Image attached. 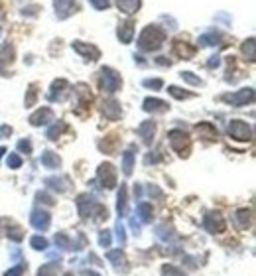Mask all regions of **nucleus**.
<instances>
[{"label": "nucleus", "mask_w": 256, "mask_h": 276, "mask_svg": "<svg viewBox=\"0 0 256 276\" xmlns=\"http://www.w3.org/2000/svg\"><path fill=\"white\" fill-rule=\"evenodd\" d=\"M53 122V110L48 107H42L40 110H36L32 116H30V124L32 126H46Z\"/></svg>", "instance_id": "obj_13"}, {"label": "nucleus", "mask_w": 256, "mask_h": 276, "mask_svg": "<svg viewBox=\"0 0 256 276\" xmlns=\"http://www.w3.org/2000/svg\"><path fill=\"white\" fill-rule=\"evenodd\" d=\"M69 91H71V85L65 81V79H57V81H53L50 87V93H48V99L50 101H63L67 95H69Z\"/></svg>", "instance_id": "obj_6"}, {"label": "nucleus", "mask_w": 256, "mask_h": 276, "mask_svg": "<svg viewBox=\"0 0 256 276\" xmlns=\"http://www.w3.org/2000/svg\"><path fill=\"white\" fill-rule=\"evenodd\" d=\"M55 245H57V249H61V251H71V247H73V243H71V239L65 235V233H57L55 235Z\"/></svg>", "instance_id": "obj_32"}, {"label": "nucleus", "mask_w": 256, "mask_h": 276, "mask_svg": "<svg viewBox=\"0 0 256 276\" xmlns=\"http://www.w3.org/2000/svg\"><path fill=\"white\" fill-rule=\"evenodd\" d=\"M95 199L89 195V193H81L79 197H77V209H79V215L83 217V219H87L91 213H93V209H95Z\"/></svg>", "instance_id": "obj_12"}, {"label": "nucleus", "mask_w": 256, "mask_h": 276, "mask_svg": "<svg viewBox=\"0 0 256 276\" xmlns=\"http://www.w3.org/2000/svg\"><path fill=\"white\" fill-rule=\"evenodd\" d=\"M203 227L209 233H223L225 231V219L219 213H207L203 219Z\"/></svg>", "instance_id": "obj_11"}, {"label": "nucleus", "mask_w": 256, "mask_h": 276, "mask_svg": "<svg viewBox=\"0 0 256 276\" xmlns=\"http://www.w3.org/2000/svg\"><path fill=\"white\" fill-rule=\"evenodd\" d=\"M130 227H132V231H134V233H136V235H138V233H140V221L136 219V213H134V217H132V219H130Z\"/></svg>", "instance_id": "obj_50"}, {"label": "nucleus", "mask_w": 256, "mask_h": 276, "mask_svg": "<svg viewBox=\"0 0 256 276\" xmlns=\"http://www.w3.org/2000/svg\"><path fill=\"white\" fill-rule=\"evenodd\" d=\"M110 243H112V235H110V231H101V233H99V245L104 247V249H108Z\"/></svg>", "instance_id": "obj_39"}, {"label": "nucleus", "mask_w": 256, "mask_h": 276, "mask_svg": "<svg viewBox=\"0 0 256 276\" xmlns=\"http://www.w3.org/2000/svg\"><path fill=\"white\" fill-rule=\"evenodd\" d=\"M59 164H61V160H59V156H57L55 152L46 150V152L42 154V166H46V168H50V170H55V168H59Z\"/></svg>", "instance_id": "obj_29"}, {"label": "nucleus", "mask_w": 256, "mask_h": 276, "mask_svg": "<svg viewBox=\"0 0 256 276\" xmlns=\"http://www.w3.org/2000/svg\"><path fill=\"white\" fill-rule=\"evenodd\" d=\"M106 259H108L116 269L126 271V259H124V255H122L120 249H116V251H108V253H106Z\"/></svg>", "instance_id": "obj_24"}, {"label": "nucleus", "mask_w": 256, "mask_h": 276, "mask_svg": "<svg viewBox=\"0 0 256 276\" xmlns=\"http://www.w3.org/2000/svg\"><path fill=\"white\" fill-rule=\"evenodd\" d=\"M136 213H138V217H140L142 223H150V221H152V215H154V209L150 203L140 201V203L136 205Z\"/></svg>", "instance_id": "obj_25"}, {"label": "nucleus", "mask_w": 256, "mask_h": 276, "mask_svg": "<svg viewBox=\"0 0 256 276\" xmlns=\"http://www.w3.org/2000/svg\"><path fill=\"white\" fill-rule=\"evenodd\" d=\"M219 63H221V57H219V55H213V57H209V61H207L209 67H219Z\"/></svg>", "instance_id": "obj_51"}, {"label": "nucleus", "mask_w": 256, "mask_h": 276, "mask_svg": "<svg viewBox=\"0 0 256 276\" xmlns=\"http://www.w3.org/2000/svg\"><path fill=\"white\" fill-rule=\"evenodd\" d=\"M2 154H6V148H0V158H2Z\"/></svg>", "instance_id": "obj_56"}, {"label": "nucleus", "mask_w": 256, "mask_h": 276, "mask_svg": "<svg viewBox=\"0 0 256 276\" xmlns=\"http://www.w3.org/2000/svg\"><path fill=\"white\" fill-rule=\"evenodd\" d=\"M195 130H197V134L205 138V140H215L217 138V128L211 124V122H199L197 126H195Z\"/></svg>", "instance_id": "obj_22"}, {"label": "nucleus", "mask_w": 256, "mask_h": 276, "mask_svg": "<svg viewBox=\"0 0 256 276\" xmlns=\"http://www.w3.org/2000/svg\"><path fill=\"white\" fill-rule=\"evenodd\" d=\"M6 164H8V168L16 170V168H20V166H22V158H20L18 154H8V160H6Z\"/></svg>", "instance_id": "obj_41"}, {"label": "nucleus", "mask_w": 256, "mask_h": 276, "mask_svg": "<svg viewBox=\"0 0 256 276\" xmlns=\"http://www.w3.org/2000/svg\"><path fill=\"white\" fill-rule=\"evenodd\" d=\"M162 158L158 156V152H148V156H146V164H158Z\"/></svg>", "instance_id": "obj_49"}, {"label": "nucleus", "mask_w": 256, "mask_h": 276, "mask_svg": "<svg viewBox=\"0 0 256 276\" xmlns=\"http://www.w3.org/2000/svg\"><path fill=\"white\" fill-rule=\"evenodd\" d=\"M168 93L173 97V99H189V97H193V93H187V91H183V89H179V87H175V85H171V87H168Z\"/></svg>", "instance_id": "obj_34"}, {"label": "nucleus", "mask_w": 256, "mask_h": 276, "mask_svg": "<svg viewBox=\"0 0 256 276\" xmlns=\"http://www.w3.org/2000/svg\"><path fill=\"white\" fill-rule=\"evenodd\" d=\"M168 138H170V144H171V148H173L177 154H181V156H187L191 142H189V136H187L183 130H170Z\"/></svg>", "instance_id": "obj_5"}, {"label": "nucleus", "mask_w": 256, "mask_h": 276, "mask_svg": "<svg viewBox=\"0 0 256 276\" xmlns=\"http://www.w3.org/2000/svg\"><path fill=\"white\" fill-rule=\"evenodd\" d=\"M229 136L239 140V142H249L253 140V128L245 120H231L229 124Z\"/></svg>", "instance_id": "obj_4"}, {"label": "nucleus", "mask_w": 256, "mask_h": 276, "mask_svg": "<svg viewBox=\"0 0 256 276\" xmlns=\"http://www.w3.org/2000/svg\"><path fill=\"white\" fill-rule=\"evenodd\" d=\"M30 245H32V249H36V251H48V239H46V237L36 235V237L30 239Z\"/></svg>", "instance_id": "obj_36"}, {"label": "nucleus", "mask_w": 256, "mask_h": 276, "mask_svg": "<svg viewBox=\"0 0 256 276\" xmlns=\"http://www.w3.org/2000/svg\"><path fill=\"white\" fill-rule=\"evenodd\" d=\"M166 40V32L158 26H146L138 38V48L140 52H156L164 46Z\"/></svg>", "instance_id": "obj_1"}, {"label": "nucleus", "mask_w": 256, "mask_h": 276, "mask_svg": "<svg viewBox=\"0 0 256 276\" xmlns=\"http://www.w3.org/2000/svg\"><path fill=\"white\" fill-rule=\"evenodd\" d=\"M158 63H160V65H170V61H168L166 57H158Z\"/></svg>", "instance_id": "obj_54"}, {"label": "nucleus", "mask_w": 256, "mask_h": 276, "mask_svg": "<svg viewBox=\"0 0 256 276\" xmlns=\"http://www.w3.org/2000/svg\"><path fill=\"white\" fill-rule=\"evenodd\" d=\"M142 85H144V87H148V89H162L164 81H162V79H144V81H142Z\"/></svg>", "instance_id": "obj_43"}, {"label": "nucleus", "mask_w": 256, "mask_h": 276, "mask_svg": "<svg viewBox=\"0 0 256 276\" xmlns=\"http://www.w3.org/2000/svg\"><path fill=\"white\" fill-rule=\"evenodd\" d=\"M89 2H91L97 10H104V8H108V4H110L108 0H89Z\"/></svg>", "instance_id": "obj_48"}, {"label": "nucleus", "mask_w": 256, "mask_h": 276, "mask_svg": "<svg viewBox=\"0 0 256 276\" xmlns=\"http://www.w3.org/2000/svg\"><path fill=\"white\" fill-rule=\"evenodd\" d=\"M126 195H128L126 185L120 184V191H118V197H116V211H118L120 217L126 215V205H128V197H126Z\"/></svg>", "instance_id": "obj_23"}, {"label": "nucleus", "mask_w": 256, "mask_h": 276, "mask_svg": "<svg viewBox=\"0 0 256 276\" xmlns=\"http://www.w3.org/2000/svg\"><path fill=\"white\" fill-rule=\"evenodd\" d=\"M154 134H156V124H154L152 120H144L140 126H138V136L144 140V144H152L154 140Z\"/></svg>", "instance_id": "obj_15"}, {"label": "nucleus", "mask_w": 256, "mask_h": 276, "mask_svg": "<svg viewBox=\"0 0 256 276\" xmlns=\"http://www.w3.org/2000/svg\"><path fill=\"white\" fill-rule=\"evenodd\" d=\"M63 276H73V275H71V273H67V275H63Z\"/></svg>", "instance_id": "obj_57"}, {"label": "nucleus", "mask_w": 256, "mask_h": 276, "mask_svg": "<svg viewBox=\"0 0 256 276\" xmlns=\"http://www.w3.org/2000/svg\"><path fill=\"white\" fill-rule=\"evenodd\" d=\"M142 109L146 110V112H166V110L170 109V105H168L166 101H162V99H152V97H148V99H144Z\"/></svg>", "instance_id": "obj_19"}, {"label": "nucleus", "mask_w": 256, "mask_h": 276, "mask_svg": "<svg viewBox=\"0 0 256 276\" xmlns=\"http://www.w3.org/2000/svg\"><path fill=\"white\" fill-rule=\"evenodd\" d=\"M116 239H118V243H120V245H124V243H126V233H124V225H122L120 221H116Z\"/></svg>", "instance_id": "obj_42"}, {"label": "nucleus", "mask_w": 256, "mask_h": 276, "mask_svg": "<svg viewBox=\"0 0 256 276\" xmlns=\"http://www.w3.org/2000/svg\"><path fill=\"white\" fill-rule=\"evenodd\" d=\"M83 276H101L99 273H93V271H83Z\"/></svg>", "instance_id": "obj_55"}, {"label": "nucleus", "mask_w": 256, "mask_h": 276, "mask_svg": "<svg viewBox=\"0 0 256 276\" xmlns=\"http://www.w3.org/2000/svg\"><path fill=\"white\" fill-rule=\"evenodd\" d=\"M99 182L106 189H112L116 185V170H114V166L108 164V162L99 166Z\"/></svg>", "instance_id": "obj_7"}, {"label": "nucleus", "mask_w": 256, "mask_h": 276, "mask_svg": "<svg viewBox=\"0 0 256 276\" xmlns=\"http://www.w3.org/2000/svg\"><path fill=\"white\" fill-rule=\"evenodd\" d=\"M46 185H50L51 189H57L59 193L67 189V180L63 178H46Z\"/></svg>", "instance_id": "obj_33"}, {"label": "nucleus", "mask_w": 256, "mask_h": 276, "mask_svg": "<svg viewBox=\"0 0 256 276\" xmlns=\"http://www.w3.org/2000/svg\"><path fill=\"white\" fill-rule=\"evenodd\" d=\"M114 144H116V136H108V138H104V142H101L99 146H101V150L112 154L114 152Z\"/></svg>", "instance_id": "obj_37"}, {"label": "nucleus", "mask_w": 256, "mask_h": 276, "mask_svg": "<svg viewBox=\"0 0 256 276\" xmlns=\"http://www.w3.org/2000/svg\"><path fill=\"white\" fill-rule=\"evenodd\" d=\"M30 223H32V227H34L36 231H48V229H50L51 217H50V213L44 211V209H34V211H32V217H30Z\"/></svg>", "instance_id": "obj_9"}, {"label": "nucleus", "mask_w": 256, "mask_h": 276, "mask_svg": "<svg viewBox=\"0 0 256 276\" xmlns=\"http://www.w3.org/2000/svg\"><path fill=\"white\" fill-rule=\"evenodd\" d=\"M36 199H38L40 203H46V205H53V199H51L48 193H42V191H40V193L36 195Z\"/></svg>", "instance_id": "obj_46"}, {"label": "nucleus", "mask_w": 256, "mask_h": 276, "mask_svg": "<svg viewBox=\"0 0 256 276\" xmlns=\"http://www.w3.org/2000/svg\"><path fill=\"white\" fill-rule=\"evenodd\" d=\"M73 50L79 55H83L89 61H97L101 57V50L95 48L93 44H83V42H73Z\"/></svg>", "instance_id": "obj_10"}, {"label": "nucleus", "mask_w": 256, "mask_h": 276, "mask_svg": "<svg viewBox=\"0 0 256 276\" xmlns=\"http://www.w3.org/2000/svg\"><path fill=\"white\" fill-rule=\"evenodd\" d=\"M102 114H104L108 120H116V118H120V114H122L120 103H118V101H114V99L106 101V103L102 105Z\"/></svg>", "instance_id": "obj_17"}, {"label": "nucleus", "mask_w": 256, "mask_h": 276, "mask_svg": "<svg viewBox=\"0 0 256 276\" xmlns=\"http://www.w3.org/2000/svg\"><path fill=\"white\" fill-rule=\"evenodd\" d=\"M235 225H237V229H249L251 227V223H253V211L251 209H239L237 213H235Z\"/></svg>", "instance_id": "obj_18"}, {"label": "nucleus", "mask_w": 256, "mask_h": 276, "mask_svg": "<svg viewBox=\"0 0 256 276\" xmlns=\"http://www.w3.org/2000/svg\"><path fill=\"white\" fill-rule=\"evenodd\" d=\"M53 6H55L57 18L65 20L67 16L73 14V10H75V0H53Z\"/></svg>", "instance_id": "obj_14"}, {"label": "nucleus", "mask_w": 256, "mask_h": 276, "mask_svg": "<svg viewBox=\"0 0 256 276\" xmlns=\"http://www.w3.org/2000/svg\"><path fill=\"white\" fill-rule=\"evenodd\" d=\"M148 195H150V197H160V195H162V191H160L156 185H150V187H148Z\"/></svg>", "instance_id": "obj_52"}, {"label": "nucleus", "mask_w": 256, "mask_h": 276, "mask_svg": "<svg viewBox=\"0 0 256 276\" xmlns=\"http://www.w3.org/2000/svg\"><path fill=\"white\" fill-rule=\"evenodd\" d=\"M221 101L229 103L231 107H245L247 103H253L255 101V89H241V91H235V93H227L221 97Z\"/></svg>", "instance_id": "obj_3"}, {"label": "nucleus", "mask_w": 256, "mask_h": 276, "mask_svg": "<svg viewBox=\"0 0 256 276\" xmlns=\"http://www.w3.org/2000/svg\"><path fill=\"white\" fill-rule=\"evenodd\" d=\"M256 44H255V38H249L245 44H243V54L247 57V61H251V63H255L256 59Z\"/></svg>", "instance_id": "obj_31"}, {"label": "nucleus", "mask_w": 256, "mask_h": 276, "mask_svg": "<svg viewBox=\"0 0 256 276\" xmlns=\"http://www.w3.org/2000/svg\"><path fill=\"white\" fill-rule=\"evenodd\" d=\"M132 170H134V146H130L124 152V156H122V172H124V176H130Z\"/></svg>", "instance_id": "obj_27"}, {"label": "nucleus", "mask_w": 256, "mask_h": 276, "mask_svg": "<svg viewBox=\"0 0 256 276\" xmlns=\"http://www.w3.org/2000/svg\"><path fill=\"white\" fill-rule=\"evenodd\" d=\"M223 42V38H221V34L219 32H207V34H203L201 38H199V46H223L221 44Z\"/></svg>", "instance_id": "obj_26"}, {"label": "nucleus", "mask_w": 256, "mask_h": 276, "mask_svg": "<svg viewBox=\"0 0 256 276\" xmlns=\"http://www.w3.org/2000/svg\"><path fill=\"white\" fill-rule=\"evenodd\" d=\"M116 6L124 14H134L140 8V0H116Z\"/></svg>", "instance_id": "obj_28"}, {"label": "nucleus", "mask_w": 256, "mask_h": 276, "mask_svg": "<svg viewBox=\"0 0 256 276\" xmlns=\"http://www.w3.org/2000/svg\"><path fill=\"white\" fill-rule=\"evenodd\" d=\"M14 59V48L10 44H2L0 46V75L6 73V65H10Z\"/></svg>", "instance_id": "obj_16"}, {"label": "nucleus", "mask_w": 256, "mask_h": 276, "mask_svg": "<svg viewBox=\"0 0 256 276\" xmlns=\"http://www.w3.org/2000/svg\"><path fill=\"white\" fill-rule=\"evenodd\" d=\"M0 229L6 233L8 239H12V241H16V243H20V241L24 239V231H22V227H20L16 221L0 219Z\"/></svg>", "instance_id": "obj_8"}, {"label": "nucleus", "mask_w": 256, "mask_h": 276, "mask_svg": "<svg viewBox=\"0 0 256 276\" xmlns=\"http://www.w3.org/2000/svg\"><path fill=\"white\" fill-rule=\"evenodd\" d=\"M162 276H185L183 271H179L177 267H171V265H166L162 269Z\"/></svg>", "instance_id": "obj_38"}, {"label": "nucleus", "mask_w": 256, "mask_h": 276, "mask_svg": "<svg viewBox=\"0 0 256 276\" xmlns=\"http://www.w3.org/2000/svg\"><path fill=\"white\" fill-rule=\"evenodd\" d=\"M18 150L30 154V152H32V142H30V140H20V142H18Z\"/></svg>", "instance_id": "obj_45"}, {"label": "nucleus", "mask_w": 256, "mask_h": 276, "mask_svg": "<svg viewBox=\"0 0 256 276\" xmlns=\"http://www.w3.org/2000/svg\"><path fill=\"white\" fill-rule=\"evenodd\" d=\"M140 195H142V187H140V185H136V187H134V197H136V199H140Z\"/></svg>", "instance_id": "obj_53"}, {"label": "nucleus", "mask_w": 256, "mask_h": 276, "mask_svg": "<svg viewBox=\"0 0 256 276\" xmlns=\"http://www.w3.org/2000/svg\"><path fill=\"white\" fill-rule=\"evenodd\" d=\"M24 271H26V265H24V263H20V265L12 267V269L6 273V276H22L24 275Z\"/></svg>", "instance_id": "obj_44"}, {"label": "nucleus", "mask_w": 256, "mask_h": 276, "mask_svg": "<svg viewBox=\"0 0 256 276\" xmlns=\"http://www.w3.org/2000/svg\"><path fill=\"white\" fill-rule=\"evenodd\" d=\"M65 130H67V124L63 120H57V122H53V126L48 128V138L50 140H57Z\"/></svg>", "instance_id": "obj_30"}, {"label": "nucleus", "mask_w": 256, "mask_h": 276, "mask_svg": "<svg viewBox=\"0 0 256 276\" xmlns=\"http://www.w3.org/2000/svg\"><path fill=\"white\" fill-rule=\"evenodd\" d=\"M118 40L122 42V44H130L132 42V38H134V24L130 22V20H126V22H122L120 26H118Z\"/></svg>", "instance_id": "obj_20"}, {"label": "nucleus", "mask_w": 256, "mask_h": 276, "mask_svg": "<svg viewBox=\"0 0 256 276\" xmlns=\"http://www.w3.org/2000/svg\"><path fill=\"white\" fill-rule=\"evenodd\" d=\"M122 85L120 75L112 67H102L101 69V89L104 93H116Z\"/></svg>", "instance_id": "obj_2"}, {"label": "nucleus", "mask_w": 256, "mask_h": 276, "mask_svg": "<svg viewBox=\"0 0 256 276\" xmlns=\"http://www.w3.org/2000/svg\"><path fill=\"white\" fill-rule=\"evenodd\" d=\"M10 134H12V126H8V124H2V126H0V140H4V138H10Z\"/></svg>", "instance_id": "obj_47"}, {"label": "nucleus", "mask_w": 256, "mask_h": 276, "mask_svg": "<svg viewBox=\"0 0 256 276\" xmlns=\"http://www.w3.org/2000/svg\"><path fill=\"white\" fill-rule=\"evenodd\" d=\"M36 99H38V85L32 83L30 89H28V95H26V99H24L26 107H34V105H36Z\"/></svg>", "instance_id": "obj_35"}, {"label": "nucleus", "mask_w": 256, "mask_h": 276, "mask_svg": "<svg viewBox=\"0 0 256 276\" xmlns=\"http://www.w3.org/2000/svg\"><path fill=\"white\" fill-rule=\"evenodd\" d=\"M173 54L177 55V57H181V59H189V57H193V55H195V48H193V46H189L187 42L175 40V44H173Z\"/></svg>", "instance_id": "obj_21"}, {"label": "nucleus", "mask_w": 256, "mask_h": 276, "mask_svg": "<svg viewBox=\"0 0 256 276\" xmlns=\"http://www.w3.org/2000/svg\"><path fill=\"white\" fill-rule=\"evenodd\" d=\"M181 79L187 81L189 85H201V83H203V81H201L199 77H195L191 71H183V73H181Z\"/></svg>", "instance_id": "obj_40"}]
</instances>
